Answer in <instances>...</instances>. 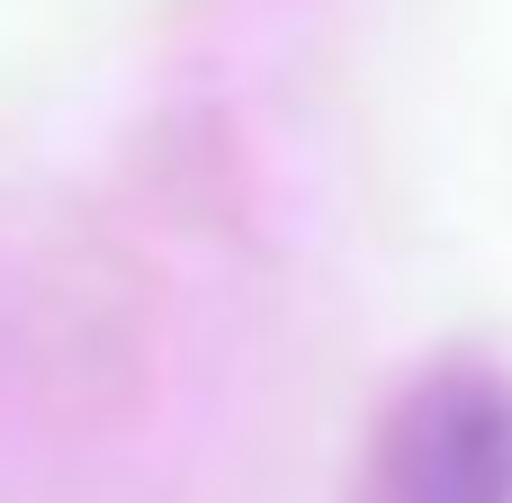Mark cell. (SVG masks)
Returning a JSON list of instances; mask_svg holds the SVG:
<instances>
[{
  "instance_id": "6da1fadb",
  "label": "cell",
  "mask_w": 512,
  "mask_h": 503,
  "mask_svg": "<svg viewBox=\"0 0 512 503\" xmlns=\"http://www.w3.org/2000/svg\"><path fill=\"white\" fill-rule=\"evenodd\" d=\"M360 503H512V369L477 351L423 360L369 423Z\"/></svg>"
}]
</instances>
